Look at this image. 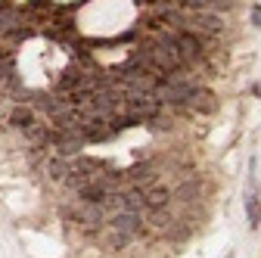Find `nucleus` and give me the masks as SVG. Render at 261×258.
<instances>
[{"label":"nucleus","mask_w":261,"mask_h":258,"mask_svg":"<svg viewBox=\"0 0 261 258\" xmlns=\"http://www.w3.org/2000/svg\"><path fill=\"white\" fill-rule=\"evenodd\" d=\"M143 190H146V215L149 212H159V209H168L174 202V190L165 187V184H149Z\"/></svg>","instance_id":"4"},{"label":"nucleus","mask_w":261,"mask_h":258,"mask_svg":"<svg viewBox=\"0 0 261 258\" xmlns=\"http://www.w3.org/2000/svg\"><path fill=\"white\" fill-rule=\"evenodd\" d=\"M38 118H35V106L31 103H16L10 109V124L16 127V131H25V127H31Z\"/></svg>","instance_id":"8"},{"label":"nucleus","mask_w":261,"mask_h":258,"mask_svg":"<svg viewBox=\"0 0 261 258\" xmlns=\"http://www.w3.org/2000/svg\"><path fill=\"white\" fill-rule=\"evenodd\" d=\"M196 196H199V180H196V177H187V180H180L174 187V199L184 202V205H190Z\"/></svg>","instance_id":"10"},{"label":"nucleus","mask_w":261,"mask_h":258,"mask_svg":"<svg viewBox=\"0 0 261 258\" xmlns=\"http://www.w3.org/2000/svg\"><path fill=\"white\" fill-rule=\"evenodd\" d=\"M184 7L193 10H205V13H218V16H233L240 10V0H177Z\"/></svg>","instance_id":"5"},{"label":"nucleus","mask_w":261,"mask_h":258,"mask_svg":"<svg viewBox=\"0 0 261 258\" xmlns=\"http://www.w3.org/2000/svg\"><path fill=\"white\" fill-rule=\"evenodd\" d=\"M165 35L174 41V47L180 50V56H184V62L190 69H196V66H205V38H199V35H193V31H184V28H165Z\"/></svg>","instance_id":"1"},{"label":"nucleus","mask_w":261,"mask_h":258,"mask_svg":"<svg viewBox=\"0 0 261 258\" xmlns=\"http://www.w3.org/2000/svg\"><path fill=\"white\" fill-rule=\"evenodd\" d=\"M69 174H72V165H69V159H65V156H53L50 162H47V177L53 184H65Z\"/></svg>","instance_id":"9"},{"label":"nucleus","mask_w":261,"mask_h":258,"mask_svg":"<svg viewBox=\"0 0 261 258\" xmlns=\"http://www.w3.org/2000/svg\"><path fill=\"white\" fill-rule=\"evenodd\" d=\"M109 230H115V234H121L127 240H134L137 234L146 230V218L137 215V212H115L112 221H109Z\"/></svg>","instance_id":"2"},{"label":"nucleus","mask_w":261,"mask_h":258,"mask_svg":"<svg viewBox=\"0 0 261 258\" xmlns=\"http://www.w3.org/2000/svg\"><path fill=\"white\" fill-rule=\"evenodd\" d=\"M155 165L152 162H137L134 168H127V174H124V180L130 184V187H149V184H155Z\"/></svg>","instance_id":"6"},{"label":"nucleus","mask_w":261,"mask_h":258,"mask_svg":"<svg viewBox=\"0 0 261 258\" xmlns=\"http://www.w3.org/2000/svg\"><path fill=\"white\" fill-rule=\"evenodd\" d=\"M184 109L193 112V115H215V112H218V96H215L208 87L199 84V87H196V93L184 103Z\"/></svg>","instance_id":"3"},{"label":"nucleus","mask_w":261,"mask_h":258,"mask_svg":"<svg viewBox=\"0 0 261 258\" xmlns=\"http://www.w3.org/2000/svg\"><path fill=\"white\" fill-rule=\"evenodd\" d=\"M249 25L252 28H261V4H252L249 7Z\"/></svg>","instance_id":"12"},{"label":"nucleus","mask_w":261,"mask_h":258,"mask_svg":"<svg viewBox=\"0 0 261 258\" xmlns=\"http://www.w3.org/2000/svg\"><path fill=\"white\" fill-rule=\"evenodd\" d=\"M246 218H249V227H261V199L255 190L246 193Z\"/></svg>","instance_id":"11"},{"label":"nucleus","mask_w":261,"mask_h":258,"mask_svg":"<svg viewBox=\"0 0 261 258\" xmlns=\"http://www.w3.org/2000/svg\"><path fill=\"white\" fill-rule=\"evenodd\" d=\"M53 149H56V156L75 159V156H81V149H84V140H81V137H72V134H65V131H56Z\"/></svg>","instance_id":"7"}]
</instances>
